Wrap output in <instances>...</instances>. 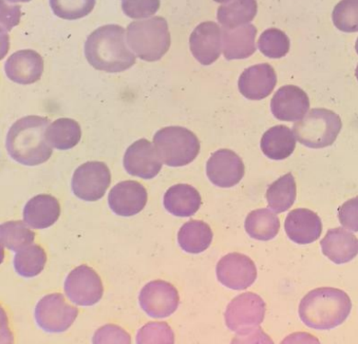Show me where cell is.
Returning a JSON list of instances; mask_svg holds the SVG:
<instances>
[{"mask_svg": "<svg viewBox=\"0 0 358 344\" xmlns=\"http://www.w3.org/2000/svg\"><path fill=\"white\" fill-rule=\"evenodd\" d=\"M126 32L122 26L108 24L98 28L88 37L85 54L95 69L116 73L129 69L136 57L126 43Z\"/></svg>", "mask_w": 358, "mask_h": 344, "instance_id": "1", "label": "cell"}, {"mask_svg": "<svg viewBox=\"0 0 358 344\" xmlns=\"http://www.w3.org/2000/svg\"><path fill=\"white\" fill-rule=\"evenodd\" d=\"M50 120L46 117L27 116L18 120L10 128L6 150L11 158L25 166L44 164L52 154L46 139Z\"/></svg>", "mask_w": 358, "mask_h": 344, "instance_id": "2", "label": "cell"}, {"mask_svg": "<svg viewBox=\"0 0 358 344\" xmlns=\"http://www.w3.org/2000/svg\"><path fill=\"white\" fill-rule=\"evenodd\" d=\"M348 294L334 288L312 290L301 301L300 319L315 330H331L345 322L352 311Z\"/></svg>", "mask_w": 358, "mask_h": 344, "instance_id": "3", "label": "cell"}, {"mask_svg": "<svg viewBox=\"0 0 358 344\" xmlns=\"http://www.w3.org/2000/svg\"><path fill=\"white\" fill-rule=\"evenodd\" d=\"M127 37L136 55L148 62L163 58L171 43L168 22L162 17L131 22L128 25Z\"/></svg>", "mask_w": 358, "mask_h": 344, "instance_id": "4", "label": "cell"}, {"mask_svg": "<svg viewBox=\"0 0 358 344\" xmlns=\"http://www.w3.org/2000/svg\"><path fill=\"white\" fill-rule=\"evenodd\" d=\"M158 157L169 167H183L194 162L201 143L194 132L182 127H169L158 131L153 138Z\"/></svg>", "mask_w": 358, "mask_h": 344, "instance_id": "5", "label": "cell"}, {"mask_svg": "<svg viewBox=\"0 0 358 344\" xmlns=\"http://www.w3.org/2000/svg\"><path fill=\"white\" fill-rule=\"evenodd\" d=\"M342 128L341 117L329 109L315 108L293 126L295 137L311 149L329 147L337 139Z\"/></svg>", "mask_w": 358, "mask_h": 344, "instance_id": "6", "label": "cell"}, {"mask_svg": "<svg viewBox=\"0 0 358 344\" xmlns=\"http://www.w3.org/2000/svg\"><path fill=\"white\" fill-rule=\"evenodd\" d=\"M266 315V303L258 294L248 292L240 294L229 303L224 313L229 330L239 336L263 335L259 324Z\"/></svg>", "mask_w": 358, "mask_h": 344, "instance_id": "7", "label": "cell"}, {"mask_svg": "<svg viewBox=\"0 0 358 344\" xmlns=\"http://www.w3.org/2000/svg\"><path fill=\"white\" fill-rule=\"evenodd\" d=\"M78 315V309L68 304L62 294H48L37 304V324L45 331L59 334L68 330Z\"/></svg>", "mask_w": 358, "mask_h": 344, "instance_id": "8", "label": "cell"}, {"mask_svg": "<svg viewBox=\"0 0 358 344\" xmlns=\"http://www.w3.org/2000/svg\"><path fill=\"white\" fill-rule=\"evenodd\" d=\"M111 184V173L101 162H88L76 169L71 181L74 194L85 201H97Z\"/></svg>", "mask_w": 358, "mask_h": 344, "instance_id": "9", "label": "cell"}, {"mask_svg": "<svg viewBox=\"0 0 358 344\" xmlns=\"http://www.w3.org/2000/svg\"><path fill=\"white\" fill-rule=\"evenodd\" d=\"M64 289L67 297L82 307L96 304L103 294V285L99 275L85 264L75 268L68 275Z\"/></svg>", "mask_w": 358, "mask_h": 344, "instance_id": "10", "label": "cell"}, {"mask_svg": "<svg viewBox=\"0 0 358 344\" xmlns=\"http://www.w3.org/2000/svg\"><path fill=\"white\" fill-rule=\"evenodd\" d=\"M180 302L178 291L168 282L157 280L142 289L139 303L150 317L163 319L173 315Z\"/></svg>", "mask_w": 358, "mask_h": 344, "instance_id": "11", "label": "cell"}, {"mask_svg": "<svg viewBox=\"0 0 358 344\" xmlns=\"http://www.w3.org/2000/svg\"><path fill=\"white\" fill-rule=\"evenodd\" d=\"M217 277L222 285L234 290L250 287L257 278L254 261L241 253H229L217 266Z\"/></svg>", "mask_w": 358, "mask_h": 344, "instance_id": "12", "label": "cell"}, {"mask_svg": "<svg viewBox=\"0 0 358 344\" xmlns=\"http://www.w3.org/2000/svg\"><path fill=\"white\" fill-rule=\"evenodd\" d=\"M124 167L129 175L145 180L153 179L163 168L155 146L147 139L138 140L126 151Z\"/></svg>", "mask_w": 358, "mask_h": 344, "instance_id": "13", "label": "cell"}, {"mask_svg": "<svg viewBox=\"0 0 358 344\" xmlns=\"http://www.w3.org/2000/svg\"><path fill=\"white\" fill-rule=\"evenodd\" d=\"M245 173L242 159L229 150H220L212 155L206 165V175L218 187L229 188L238 184Z\"/></svg>", "mask_w": 358, "mask_h": 344, "instance_id": "14", "label": "cell"}, {"mask_svg": "<svg viewBox=\"0 0 358 344\" xmlns=\"http://www.w3.org/2000/svg\"><path fill=\"white\" fill-rule=\"evenodd\" d=\"M148 194L138 181H122L112 188L108 194V205L116 215L131 217L141 213L146 206Z\"/></svg>", "mask_w": 358, "mask_h": 344, "instance_id": "15", "label": "cell"}, {"mask_svg": "<svg viewBox=\"0 0 358 344\" xmlns=\"http://www.w3.org/2000/svg\"><path fill=\"white\" fill-rule=\"evenodd\" d=\"M221 40L222 30L216 22H202L191 34L189 43L192 54L202 65H212L220 58Z\"/></svg>", "mask_w": 358, "mask_h": 344, "instance_id": "16", "label": "cell"}, {"mask_svg": "<svg viewBox=\"0 0 358 344\" xmlns=\"http://www.w3.org/2000/svg\"><path fill=\"white\" fill-rule=\"evenodd\" d=\"M308 94L295 85L281 87L271 101L273 115L282 121H297L303 119L310 109Z\"/></svg>", "mask_w": 358, "mask_h": 344, "instance_id": "17", "label": "cell"}, {"mask_svg": "<svg viewBox=\"0 0 358 344\" xmlns=\"http://www.w3.org/2000/svg\"><path fill=\"white\" fill-rule=\"evenodd\" d=\"M277 75L269 64H259L248 68L239 78V89L250 100H262L273 92Z\"/></svg>", "mask_w": 358, "mask_h": 344, "instance_id": "18", "label": "cell"}, {"mask_svg": "<svg viewBox=\"0 0 358 344\" xmlns=\"http://www.w3.org/2000/svg\"><path fill=\"white\" fill-rule=\"evenodd\" d=\"M285 229L289 240L300 245L317 241L322 233V222L319 215L308 209L293 210L287 215Z\"/></svg>", "mask_w": 358, "mask_h": 344, "instance_id": "19", "label": "cell"}, {"mask_svg": "<svg viewBox=\"0 0 358 344\" xmlns=\"http://www.w3.org/2000/svg\"><path fill=\"white\" fill-rule=\"evenodd\" d=\"M43 70V57L33 50L15 52L5 65L7 77L20 85H31L40 80Z\"/></svg>", "mask_w": 358, "mask_h": 344, "instance_id": "20", "label": "cell"}, {"mask_svg": "<svg viewBox=\"0 0 358 344\" xmlns=\"http://www.w3.org/2000/svg\"><path fill=\"white\" fill-rule=\"evenodd\" d=\"M320 245L323 255L337 264L348 263L358 255V239L345 228L329 229Z\"/></svg>", "mask_w": 358, "mask_h": 344, "instance_id": "21", "label": "cell"}, {"mask_svg": "<svg viewBox=\"0 0 358 344\" xmlns=\"http://www.w3.org/2000/svg\"><path fill=\"white\" fill-rule=\"evenodd\" d=\"M60 215V206L57 199L51 195L41 194L34 196L26 203L24 220L36 229H48L57 222Z\"/></svg>", "mask_w": 358, "mask_h": 344, "instance_id": "22", "label": "cell"}, {"mask_svg": "<svg viewBox=\"0 0 358 344\" xmlns=\"http://www.w3.org/2000/svg\"><path fill=\"white\" fill-rule=\"evenodd\" d=\"M224 55L228 60L247 59L256 51L257 29L252 24L224 29Z\"/></svg>", "mask_w": 358, "mask_h": 344, "instance_id": "23", "label": "cell"}, {"mask_svg": "<svg viewBox=\"0 0 358 344\" xmlns=\"http://www.w3.org/2000/svg\"><path fill=\"white\" fill-rule=\"evenodd\" d=\"M164 205L169 213L176 217H188L197 213L201 208V196L189 185H175L166 192Z\"/></svg>", "mask_w": 358, "mask_h": 344, "instance_id": "24", "label": "cell"}, {"mask_svg": "<svg viewBox=\"0 0 358 344\" xmlns=\"http://www.w3.org/2000/svg\"><path fill=\"white\" fill-rule=\"evenodd\" d=\"M261 146L264 155L271 160H284L295 150V134L285 126L271 127L263 135Z\"/></svg>", "mask_w": 358, "mask_h": 344, "instance_id": "25", "label": "cell"}, {"mask_svg": "<svg viewBox=\"0 0 358 344\" xmlns=\"http://www.w3.org/2000/svg\"><path fill=\"white\" fill-rule=\"evenodd\" d=\"M213 233L210 226L201 221H190L180 228L178 242L182 250L197 255L212 244Z\"/></svg>", "mask_w": 358, "mask_h": 344, "instance_id": "26", "label": "cell"}, {"mask_svg": "<svg viewBox=\"0 0 358 344\" xmlns=\"http://www.w3.org/2000/svg\"><path fill=\"white\" fill-rule=\"evenodd\" d=\"M256 0H231L217 10V20L225 29H235L252 21L257 14Z\"/></svg>", "mask_w": 358, "mask_h": 344, "instance_id": "27", "label": "cell"}, {"mask_svg": "<svg viewBox=\"0 0 358 344\" xmlns=\"http://www.w3.org/2000/svg\"><path fill=\"white\" fill-rule=\"evenodd\" d=\"M245 229L252 239L273 240L280 232V218L269 209L252 210L245 221Z\"/></svg>", "mask_w": 358, "mask_h": 344, "instance_id": "28", "label": "cell"}, {"mask_svg": "<svg viewBox=\"0 0 358 344\" xmlns=\"http://www.w3.org/2000/svg\"><path fill=\"white\" fill-rule=\"evenodd\" d=\"M82 137L81 127L71 119H59L51 124L46 131L49 145L59 150L73 149Z\"/></svg>", "mask_w": 358, "mask_h": 344, "instance_id": "29", "label": "cell"}, {"mask_svg": "<svg viewBox=\"0 0 358 344\" xmlns=\"http://www.w3.org/2000/svg\"><path fill=\"white\" fill-rule=\"evenodd\" d=\"M296 199V184L291 173L280 178L267 189V203L274 213L287 211L294 205Z\"/></svg>", "mask_w": 358, "mask_h": 344, "instance_id": "30", "label": "cell"}, {"mask_svg": "<svg viewBox=\"0 0 358 344\" xmlns=\"http://www.w3.org/2000/svg\"><path fill=\"white\" fill-rule=\"evenodd\" d=\"M47 263V255L39 245L29 247L18 251L14 259L15 270L24 278H33L43 271Z\"/></svg>", "mask_w": 358, "mask_h": 344, "instance_id": "31", "label": "cell"}, {"mask_svg": "<svg viewBox=\"0 0 358 344\" xmlns=\"http://www.w3.org/2000/svg\"><path fill=\"white\" fill-rule=\"evenodd\" d=\"M1 245L11 251L18 252L29 247L35 240L36 234L24 222H8L0 227Z\"/></svg>", "mask_w": 358, "mask_h": 344, "instance_id": "32", "label": "cell"}, {"mask_svg": "<svg viewBox=\"0 0 358 344\" xmlns=\"http://www.w3.org/2000/svg\"><path fill=\"white\" fill-rule=\"evenodd\" d=\"M258 46L262 54L271 59H280L288 54L291 43L282 30L269 29L259 37Z\"/></svg>", "mask_w": 358, "mask_h": 344, "instance_id": "33", "label": "cell"}, {"mask_svg": "<svg viewBox=\"0 0 358 344\" xmlns=\"http://www.w3.org/2000/svg\"><path fill=\"white\" fill-rule=\"evenodd\" d=\"M96 6V0H50L56 16L66 20H77L88 16Z\"/></svg>", "mask_w": 358, "mask_h": 344, "instance_id": "34", "label": "cell"}, {"mask_svg": "<svg viewBox=\"0 0 358 344\" xmlns=\"http://www.w3.org/2000/svg\"><path fill=\"white\" fill-rule=\"evenodd\" d=\"M333 21L343 32H358V0H341L334 7Z\"/></svg>", "mask_w": 358, "mask_h": 344, "instance_id": "35", "label": "cell"}, {"mask_svg": "<svg viewBox=\"0 0 358 344\" xmlns=\"http://www.w3.org/2000/svg\"><path fill=\"white\" fill-rule=\"evenodd\" d=\"M174 334L171 328L164 322L149 323L138 331V343H174Z\"/></svg>", "mask_w": 358, "mask_h": 344, "instance_id": "36", "label": "cell"}, {"mask_svg": "<svg viewBox=\"0 0 358 344\" xmlns=\"http://www.w3.org/2000/svg\"><path fill=\"white\" fill-rule=\"evenodd\" d=\"M159 8L160 0H122L123 13L133 19L149 17Z\"/></svg>", "mask_w": 358, "mask_h": 344, "instance_id": "37", "label": "cell"}, {"mask_svg": "<svg viewBox=\"0 0 358 344\" xmlns=\"http://www.w3.org/2000/svg\"><path fill=\"white\" fill-rule=\"evenodd\" d=\"M338 220L345 229L358 232V196L349 199L338 210Z\"/></svg>", "mask_w": 358, "mask_h": 344, "instance_id": "38", "label": "cell"}, {"mask_svg": "<svg viewBox=\"0 0 358 344\" xmlns=\"http://www.w3.org/2000/svg\"><path fill=\"white\" fill-rule=\"evenodd\" d=\"M129 335L123 329L115 326H106L96 332L93 343H130Z\"/></svg>", "mask_w": 358, "mask_h": 344, "instance_id": "39", "label": "cell"}, {"mask_svg": "<svg viewBox=\"0 0 358 344\" xmlns=\"http://www.w3.org/2000/svg\"><path fill=\"white\" fill-rule=\"evenodd\" d=\"M1 6L7 11L2 10V25L6 26L9 30L13 26L18 24L21 17L20 6H6L5 0H1Z\"/></svg>", "mask_w": 358, "mask_h": 344, "instance_id": "40", "label": "cell"}, {"mask_svg": "<svg viewBox=\"0 0 358 344\" xmlns=\"http://www.w3.org/2000/svg\"><path fill=\"white\" fill-rule=\"evenodd\" d=\"M6 1H8L10 3H18V2H29L31 1V0H6Z\"/></svg>", "mask_w": 358, "mask_h": 344, "instance_id": "41", "label": "cell"}, {"mask_svg": "<svg viewBox=\"0 0 358 344\" xmlns=\"http://www.w3.org/2000/svg\"><path fill=\"white\" fill-rule=\"evenodd\" d=\"M214 1L217 3H228L229 1H231V0H214Z\"/></svg>", "mask_w": 358, "mask_h": 344, "instance_id": "42", "label": "cell"}, {"mask_svg": "<svg viewBox=\"0 0 358 344\" xmlns=\"http://www.w3.org/2000/svg\"><path fill=\"white\" fill-rule=\"evenodd\" d=\"M356 50H357V52L358 55V38H357V43H356Z\"/></svg>", "mask_w": 358, "mask_h": 344, "instance_id": "43", "label": "cell"}, {"mask_svg": "<svg viewBox=\"0 0 358 344\" xmlns=\"http://www.w3.org/2000/svg\"><path fill=\"white\" fill-rule=\"evenodd\" d=\"M356 77H357V80H358V66H357V69H356Z\"/></svg>", "mask_w": 358, "mask_h": 344, "instance_id": "44", "label": "cell"}]
</instances>
